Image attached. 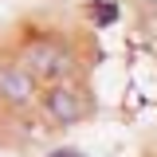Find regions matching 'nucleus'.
I'll use <instances>...</instances> for the list:
<instances>
[{
    "label": "nucleus",
    "mask_w": 157,
    "mask_h": 157,
    "mask_svg": "<svg viewBox=\"0 0 157 157\" xmlns=\"http://www.w3.org/2000/svg\"><path fill=\"white\" fill-rule=\"evenodd\" d=\"M20 63L47 86L55 82H75L78 78V51L75 43L59 32H39L20 43Z\"/></svg>",
    "instance_id": "nucleus-1"
},
{
    "label": "nucleus",
    "mask_w": 157,
    "mask_h": 157,
    "mask_svg": "<svg viewBox=\"0 0 157 157\" xmlns=\"http://www.w3.org/2000/svg\"><path fill=\"white\" fill-rule=\"evenodd\" d=\"M39 106H43V118H47L51 126H75V122H82V118L94 110L86 86H82L78 78L75 82H55V86H47V90L39 94Z\"/></svg>",
    "instance_id": "nucleus-2"
},
{
    "label": "nucleus",
    "mask_w": 157,
    "mask_h": 157,
    "mask_svg": "<svg viewBox=\"0 0 157 157\" xmlns=\"http://www.w3.org/2000/svg\"><path fill=\"white\" fill-rule=\"evenodd\" d=\"M39 98V78L24 67V63H0V102L12 106V110H24Z\"/></svg>",
    "instance_id": "nucleus-3"
},
{
    "label": "nucleus",
    "mask_w": 157,
    "mask_h": 157,
    "mask_svg": "<svg viewBox=\"0 0 157 157\" xmlns=\"http://www.w3.org/2000/svg\"><path fill=\"white\" fill-rule=\"evenodd\" d=\"M110 20H114V8H110V4H106V8H98V24H110Z\"/></svg>",
    "instance_id": "nucleus-4"
},
{
    "label": "nucleus",
    "mask_w": 157,
    "mask_h": 157,
    "mask_svg": "<svg viewBox=\"0 0 157 157\" xmlns=\"http://www.w3.org/2000/svg\"><path fill=\"white\" fill-rule=\"evenodd\" d=\"M51 157H82V153H78V149H55Z\"/></svg>",
    "instance_id": "nucleus-5"
}]
</instances>
